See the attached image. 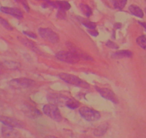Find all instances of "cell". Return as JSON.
<instances>
[{
	"instance_id": "obj_1",
	"label": "cell",
	"mask_w": 146,
	"mask_h": 138,
	"mask_svg": "<svg viewBox=\"0 0 146 138\" xmlns=\"http://www.w3.org/2000/svg\"><path fill=\"white\" fill-rule=\"evenodd\" d=\"M59 77L62 81H64V82L67 83V84H70V85L75 86L78 87H81V88H90V85L86 81L80 79L79 77L76 76L72 75V74H65V73H62V74H59Z\"/></svg>"
},
{
	"instance_id": "obj_2",
	"label": "cell",
	"mask_w": 146,
	"mask_h": 138,
	"mask_svg": "<svg viewBox=\"0 0 146 138\" xmlns=\"http://www.w3.org/2000/svg\"><path fill=\"white\" fill-rule=\"evenodd\" d=\"M79 113L83 119L88 122H95L100 118V114L99 112L87 107H81L79 109Z\"/></svg>"
},
{
	"instance_id": "obj_3",
	"label": "cell",
	"mask_w": 146,
	"mask_h": 138,
	"mask_svg": "<svg viewBox=\"0 0 146 138\" xmlns=\"http://www.w3.org/2000/svg\"><path fill=\"white\" fill-rule=\"evenodd\" d=\"M55 57L60 61L71 64H75L80 60L75 53L72 51H60L55 55Z\"/></svg>"
},
{
	"instance_id": "obj_4",
	"label": "cell",
	"mask_w": 146,
	"mask_h": 138,
	"mask_svg": "<svg viewBox=\"0 0 146 138\" xmlns=\"http://www.w3.org/2000/svg\"><path fill=\"white\" fill-rule=\"evenodd\" d=\"M43 112L47 117L57 121V122H60L62 119L61 113H60L57 105H52V104L45 105L43 107Z\"/></svg>"
},
{
	"instance_id": "obj_5",
	"label": "cell",
	"mask_w": 146,
	"mask_h": 138,
	"mask_svg": "<svg viewBox=\"0 0 146 138\" xmlns=\"http://www.w3.org/2000/svg\"><path fill=\"white\" fill-rule=\"evenodd\" d=\"M35 82L33 80L27 78H19L11 80L9 82V86L15 89H22L32 87Z\"/></svg>"
},
{
	"instance_id": "obj_6",
	"label": "cell",
	"mask_w": 146,
	"mask_h": 138,
	"mask_svg": "<svg viewBox=\"0 0 146 138\" xmlns=\"http://www.w3.org/2000/svg\"><path fill=\"white\" fill-rule=\"evenodd\" d=\"M38 32L42 38L50 43H57L60 40L58 35L50 28H40Z\"/></svg>"
},
{
	"instance_id": "obj_7",
	"label": "cell",
	"mask_w": 146,
	"mask_h": 138,
	"mask_svg": "<svg viewBox=\"0 0 146 138\" xmlns=\"http://www.w3.org/2000/svg\"><path fill=\"white\" fill-rule=\"evenodd\" d=\"M0 122L5 125H7L14 128H24L25 127V124L22 121L9 117L0 116Z\"/></svg>"
},
{
	"instance_id": "obj_8",
	"label": "cell",
	"mask_w": 146,
	"mask_h": 138,
	"mask_svg": "<svg viewBox=\"0 0 146 138\" xmlns=\"http://www.w3.org/2000/svg\"><path fill=\"white\" fill-rule=\"evenodd\" d=\"M69 98H70L69 97L65 96L64 95L54 94V93L48 94L47 96V100L49 101V102L54 105H61V106L63 105H66V103Z\"/></svg>"
},
{
	"instance_id": "obj_9",
	"label": "cell",
	"mask_w": 146,
	"mask_h": 138,
	"mask_svg": "<svg viewBox=\"0 0 146 138\" xmlns=\"http://www.w3.org/2000/svg\"><path fill=\"white\" fill-rule=\"evenodd\" d=\"M96 89L98 93L105 99L110 100L115 104L118 103V99H117V96H115V93L110 89L106 88H99V87H96Z\"/></svg>"
},
{
	"instance_id": "obj_10",
	"label": "cell",
	"mask_w": 146,
	"mask_h": 138,
	"mask_svg": "<svg viewBox=\"0 0 146 138\" xmlns=\"http://www.w3.org/2000/svg\"><path fill=\"white\" fill-rule=\"evenodd\" d=\"M2 135L4 138H19L20 135L15 128L4 125L2 127Z\"/></svg>"
},
{
	"instance_id": "obj_11",
	"label": "cell",
	"mask_w": 146,
	"mask_h": 138,
	"mask_svg": "<svg viewBox=\"0 0 146 138\" xmlns=\"http://www.w3.org/2000/svg\"><path fill=\"white\" fill-rule=\"evenodd\" d=\"M22 111L24 112L25 115L27 117L32 119H35V118H37L42 115L41 112L38 110V109L35 108V107L32 106V105H25V106L22 108Z\"/></svg>"
},
{
	"instance_id": "obj_12",
	"label": "cell",
	"mask_w": 146,
	"mask_h": 138,
	"mask_svg": "<svg viewBox=\"0 0 146 138\" xmlns=\"http://www.w3.org/2000/svg\"><path fill=\"white\" fill-rule=\"evenodd\" d=\"M0 11L7 15H12L17 19H22L23 18V13L20 9L15 7H1Z\"/></svg>"
},
{
	"instance_id": "obj_13",
	"label": "cell",
	"mask_w": 146,
	"mask_h": 138,
	"mask_svg": "<svg viewBox=\"0 0 146 138\" xmlns=\"http://www.w3.org/2000/svg\"><path fill=\"white\" fill-rule=\"evenodd\" d=\"M67 46H68V48H70V51L75 53V54L79 57L80 59L85 60H93V59H92V58L91 57V56H90L89 55H88L86 53L82 51V50H80V49L78 48L75 47L74 45L71 44V43H68Z\"/></svg>"
},
{
	"instance_id": "obj_14",
	"label": "cell",
	"mask_w": 146,
	"mask_h": 138,
	"mask_svg": "<svg viewBox=\"0 0 146 138\" xmlns=\"http://www.w3.org/2000/svg\"><path fill=\"white\" fill-rule=\"evenodd\" d=\"M18 39L19 40V41L22 43L25 46H26L27 48H29L30 50H32V51L35 52V53H37V54H42L41 51L40 50V49L35 46V43L33 42H32L31 40H28L27 38H18Z\"/></svg>"
},
{
	"instance_id": "obj_15",
	"label": "cell",
	"mask_w": 146,
	"mask_h": 138,
	"mask_svg": "<svg viewBox=\"0 0 146 138\" xmlns=\"http://www.w3.org/2000/svg\"><path fill=\"white\" fill-rule=\"evenodd\" d=\"M133 56V53L130 50H120L112 54V58L114 59L128 58Z\"/></svg>"
},
{
	"instance_id": "obj_16",
	"label": "cell",
	"mask_w": 146,
	"mask_h": 138,
	"mask_svg": "<svg viewBox=\"0 0 146 138\" xmlns=\"http://www.w3.org/2000/svg\"><path fill=\"white\" fill-rule=\"evenodd\" d=\"M108 129V125L107 123H103L98 126L96 129L94 130L93 134L96 137H101L105 134Z\"/></svg>"
},
{
	"instance_id": "obj_17",
	"label": "cell",
	"mask_w": 146,
	"mask_h": 138,
	"mask_svg": "<svg viewBox=\"0 0 146 138\" xmlns=\"http://www.w3.org/2000/svg\"><path fill=\"white\" fill-rule=\"evenodd\" d=\"M129 11H130V12L132 15L139 18H143V15H144L143 10L139 7H137V5H130L129 7Z\"/></svg>"
},
{
	"instance_id": "obj_18",
	"label": "cell",
	"mask_w": 146,
	"mask_h": 138,
	"mask_svg": "<svg viewBox=\"0 0 146 138\" xmlns=\"http://www.w3.org/2000/svg\"><path fill=\"white\" fill-rule=\"evenodd\" d=\"M78 19H79L80 22L81 23L84 25V26H85L86 27L89 28V29H95V28H96L97 25H96V23H95V22H91V21L88 20V19H84V18L80 17L78 18Z\"/></svg>"
},
{
	"instance_id": "obj_19",
	"label": "cell",
	"mask_w": 146,
	"mask_h": 138,
	"mask_svg": "<svg viewBox=\"0 0 146 138\" xmlns=\"http://www.w3.org/2000/svg\"><path fill=\"white\" fill-rule=\"evenodd\" d=\"M81 11L82 12V13L87 17H89L91 15H92V9L88 6V5L84 3H80L79 5Z\"/></svg>"
},
{
	"instance_id": "obj_20",
	"label": "cell",
	"mask_w": 146,
	"mask_h": 138,
	"mask_svg": "<svg viewBox=\"0 0 146 138\" xmlns=\"http://www.w3.org/2000/svg\"><path fill=\"white\" fill-rule=\"evenodd\" d=\"M79 102H78L76 100L70 98L67 100V103H66V106L71 109H75L78 108L79 107Z\"/></svg>"
},
{
	"instance_id": "obj_21",
	"label": "cell",
	"mask_w": 146,
	"mask_h": 138,
	"mask_svg": "<svg viewBox=\"0 0 146 138\" xmlns=\"http://www.w3.org/2000/svg\"><path fill=\"white\" fill-rule=\"evenodd\" d=\"M136 43L141 48L146 50V36H139L136 39Z\"/></svg>"
},
{
	"instance_id": "obj_22",
	"label": "cell",
	"mask_w": 146,
	"mask_h": 138,
	"mask_svg": "<svg viewBox=\"0 0 146 138\" xmlns=\"http://www.w3.org/2000/svg\"><path fill=\"white\" fill-rule=\"evenodd\" d=\"M127 0H114V7L115 9L121 10L127 4Z\"/></svg>"
},
{
	"instance_id": "obj_23",
	"label": "cell",
	"mask_w": 146,
	"mask_h": 138,
	"mask_svg": "<svg viewBox=\"0 0 146 138\" xmlns=\"http://www.w3.org/2000/svg\"><path fill=\"white\" fill-rule=\"evenodd\" d=\"M0 24H1V25H2V26L5 28V29H7V30H9V31L13 30V27H12V25H11L10 24H9V22L6 20V19H5L4 18H2V17H0Z\"/></svg>"
},
{
	"instance_id": "obj_24",
	"label": "cell",
	"mask_w": 146,
	"mask_h": 138,
	"mask_svg": "<svg viewBox=\"0 0 146 138\" xmlns=\"http://www.w3.org/2000/svg\"><path fill=\"white\" fill-rule=\"evenodd\" d=\"M57 17L60 19H64L66 17V12L64 9H58L56 15Z\"/></svg>"
},
{
	"instance_id": "obj_25",
	"label": "cell",
	"mask_w": 146,
	"mask_h": 138,
	"mask_svg": "<svg viewBox=\"0 0 146 138\" xmlns=\"http://www.w3.org/2000/svg\"><path fill=\"white\" fill-rule=\"evenodd\" d=\"M15 1H16L17 2H19V3L22 4V5H23L24 8L27 10V12H29V5H28L27 0H15Z\"/></svg>"
},
{
	"instance_id": "obj_26",
	"label": "cell",
	"mask_w": 146,
	"mask_h": 138,
	"mask_svg": "<svg viewBox=\"0 0 146 138\" xmlns=\"http://www.w3.org/2000/svg\"><path fill=\"white\" fill-rule=\"evenodd\" d=\"M106 46H108V48H110L112 49H117L118 48V46H117V44H115V43H113L111 40H108V43H106Z\"/></svg>"
},
{
	"instance_id": "obj_27",
	"label": "cell",
	"mask_w": 146,
	"mask_h": 138,
	"mask_svg": "<svg viewBox=\"0 0 146 138\" xmlns=\"http://www.w3.org/2000/svg\"><path fill=\"white\" fill-rule=\"evenodd\" d=\"M23 34H25V36H28V37L31 38H33V39L36 38V36L34 33V32H29V31H23Z\"/></svg>"
},
{
	"instance_id": "obj_28",
	"label": "cell",
	"mask_w": 146,
	"mask_h": 138,
	"mask_svg": "<svg viewBox=\"0 0 146 138\" xmlns=\"http://www.w3.org/2000/svg\"><path fill=\"white\" fill-rule=\"evenodd\" d=\"M88 32H89L90 35H92V36H98V32H97L95 29H91V30L88 31Z\"/></svg>"
},
{
	"instance_id": "obj_29",
	"label": "cell",
	"mask_w": 146,
	"mask_h": 138,
	"mask_svg": "<svg viewBox=\"0 0 146 138\" xmlns=\"http://www.w3.org/2000/svg\"><path fill=\"white\" fill-rule=\"evenodd\" d=\"M138 23L140 24V25H142V26L143 27L145 28V29L146 30V22H138Z\"/></svg>"
},
{
	"instance_id": "obj_30",
	"label": "cell",
	"mask_w": 146,
	"mask_h": 138,
	"mask_svg": "<svg viewBox=\"0 0 146 138\" xmlns=\"http://www.w3.org/2000/svg\"><path fill=\"white\" fill-rule=\"evenodd\" d=\"M45 138H57V137H54V136H47Z\"/></svg>"
},
{
	"instance_id": "obj_31",
	"label": "cell",
	"mask_w": 146,
	"mask_h": 138,
	"mask_svg": "<svg viewBox=\"0 0 146 138\" xmlns=\"http://www.w3.org/2000/svg\"><path fill=\"white\" fill-rule=\"evenodd\" d=\"M145 14H146V8H145Z\"/></svg>"
}]
</instances>
